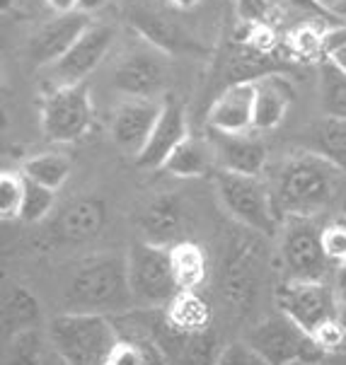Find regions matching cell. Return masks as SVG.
I'll return each mask as SVG.
<instances>
[{
    "label": "cell",
    "mask_w": 346,
    "mask_h": 365,
    "mask_svg": "<svg viewBox=\"0 0 346 365\" xmlns=\"http://www.w3.org/2000/svg\"><path fill=\"white\" fill-rule=\"evenodd\" d=\"M114 27L102 22H92L83 36L71 46L63 58L51 66V78L56 85H78L85 83L88 76L104 61L114 41Z\"/></svg>",
    "instance_id": "5bb4252c"
},
{
    "label": "cell",
    "mask_w": 346,
    "mask_h": 365,
    "mask_svg": "<svg viewBox=\"0 0 346 365\" xmlns=\"http://www.w3.org/2000/svg\"><path fill=\"white\" fill-rule=\"evenodd\" d=\"M138 227L143 232V240L160 247H175L187 240L189 222L184 203L177 196H158L153 203H148L138 218Z\"/></svg>",
    "instance_id": "d6986e66"
},
{
    "label": "cell",
    "mask_w": 346,
    "mask_h": 365,
    "mask_svg": "<svg viewBox=\"0 0 346 365\" xmlns=\"http://www.w3.org/2000/svg\"><path fill=\"white\" fill-rule=\"evenodd\" d=\"M46 5L54 12H73L78 5V0H46Z\"/></svg>",
    "instance_id": "d590c367"
},
{
    "label": "cell",
    "mask_w": 346,
    "mask_h": 365,
    "mask_svg": "<svg viewBox=\"0 0 346 365\" xmlns=\"http://www.w3.org/2000/svg\"><path fill=\"white\" fill-rule=\"evenodd\" d=\"M73 170V163L66 153L61 150H46V153H36V155L27 158L22 163V175L32 182L41 184V187L58 191L68 182Z\"/></svg>",
    "instance_id": "484cf974"
},
{
    "label": "cell",
    "mask_w": 346,
    "mask_h": 365,
    "mask_svg": "<svg viewBox=\"0 0 346 365\" xmlns=\"http://www.w3.org/2000/svg\"><path fill=\"white\" fill-rule=\"evenodd\" d=\"M63 310L116 317L133 310L128 283V255L119 250L97 252L76 269L63 293Z\"/></svg>",
    "instance_id": "6da1fadb"
},
{
    "label": "cell",
    "mask_w": 346,
    "mask_h": 365,
    "mask_svg": "<svg viewBox=\"0 0 346 365\" xmlns=\"http://www.w3.org/2000/svg\"><path fill=\"white\" fill-rule=\"evenodd\" d=\"M215 153L206 135H187L168 158L163 170L179 179H199L213 170Z\"/></svg>",
    "instance_id": "cb8c5ba5"
},
{
    "label": "cell",
    "mask_w": 346,
    "mask_h": 365,
    "mask_svg": "<svg viewBox=\"0 0 346 365\" xmlns=\"http://www.w3.org/2000/svg\"><path fill=\"white\" fill-rule=\"evenodd\" d=\"M189 133V116L184 102L175 95L163 97V109H160L158 123L153 128L151 138L143 145V150L133 158L138 170H163L168 158L175 153V148L182 143Z\"/></svg>",
    "instance_id": "7c38bea8"
},
{
    "label": "cell",
    "mask_w": 346,
    "mask_h": 365,
    "mask_svg": "<svg viewBox=\"0 0 346 365\" xmlns=\"http://www.w3.org/2000/svg\"><path fill=\"white\" fill-rule=\"evenodd\" d=\"M290 104H293V85L288 83L283 73H274V76H264L255 80L257 131H271V128L281 126Z\"/></svg>",
    "instance_id": "44dd1931"
},
{
    "label": "cell",
    "mask_w": 346,
    "mask_h": 365,
    "mask_svg": "<svg viewBox=\"0 0 346 365\" xmlns=\"http://www.w3.org/2000/svg\"><path fill=\"white\" fill-rule=\"evenodd\" d=\"M15 8H17V0H0V10H3V15H10Z\"/></svg>",
    "instance_id": "f35d334b"
},
{
    "label": "cell",
    "mask_w": 346,
    "mask_h": 365,
    "mask_svg": "<svg viewBox=\"0 0 346 365\" xmlns=\"http://www.w3.org/2000/svg\"><path fill=\"white\" fill-rule=\"evenodd\" d=\"M24 196V175L22 172L3 170L0 175V218L5 222L20 220Z\"/></svg>",
    "instance_id": "4dcf8cb0"
},
{
    "label": "cell",
    "mask_w": 346,
    "mask_h": 365,
    "mask_svg": "<svg viewBox=\"0 0 346 365\" xmlns=\"http://www.w3.org/2000/svg\"><path fill=\"white\" fill-rule=\"evenodd\" d=\"M276 307L307 334H312L339 317V295L330 281L286 278L276 288Z\"/></svg>",
    "instance_id": "9c48e42d"
},
{
    "label": "cell",
    "mask_w": 346,
    "mask_h": 365,
    "mask_svg": "<svg viewBox=\"0 0 346 365\" xmlns=\"http://www.w3.org/2000/svg\"><path fill=\"white\" fill-rule=\"evenodd\" d=\"M109 5V0H78V5H76V10L80 12H85V15H95V12H100L104 10Z\"/></svg>",
    "instance_id": "836d02e7"
},
{
    "label": "cell",
    "mask_w": 346,
    "mask_h": 365,
    "mask_svg": "<svg viewBox=\"0 0 346 365\" xmlns=\"http://www.w3.org/2000/svg\"><path fill=\"white\" fill-rule=\"evenodd\" d=\"M90 15L80 10L56 12L51 20L36 27V32L27 41V58L32 66H54L58 58L71 51V46L90 27Z\"/></svg>",
    "instance_id": "4fadbf2b"
},
{
    "label": "cell",
    "mask_w": 346,
    "mask_h": 365,
    "mask_svg": "<svg viewBox=\"0 0 346 365\" xmlns=\"http://www.w3.org/2000/svg\"><path fill=\"white\" fill-rule=\"evenodd\" d=\"M41 319H44V312H41L39 298L22 283H15V286L8 288L3 300V334L5 341L17 334L32 331V329H41Z\"/></svg>",
    "instance_id": "7402d4cb"
},
{
    "label": "cell",
    "mask_w": 346,
    "mask_h": 365,
    "mask_svg": "<svg viewBox=\"0 0 346 365\" xmlns=\"http://www.w3.org/2000/svg\"><path fill=\"white\" fill-rule=\"evenodd\" d=\"M123 17L148 46L168 56H208V48L153 0H123Z\"/></svg>",
    "instance_id": "ba28073f"
},
{
    "label": "cell",
    "mask_w": 346,
    "mask_h": 365,
    "mask_svg": "<svg viewBox=\"0 0 346 365\" xmlns=\"http://www.w3.org/2000/svg\"><path fill=\"white\" fill-rule=\"evenodd\" d=\"M170 80L168 53L153 46L126 53L112 71V88L133 100H156L170 88Z\"/></svg>",
    "instance_id": "8fae6325"
},
{
    "label": "cell",
    "mask_w": 346,
    "mask_h": 365,
    "mask_svg": "<svg viewBox=\"0 0 346 365\" xmlns=\"http://www.w3.org/2000/svg\"><path fill=\"white\" fill-rule=\"evenodd\" d=\"M107 220V208L100 199L80 196L61 210L56 220V237L68 245H83L97 237Z\"/></svg>",
    "instance_id": "ffe728a7"
},
{
    "label": "cell",
    "mask_w": 346,
    "mask_h": 365,
    "mask_svg": "<svg viewBox=\"0 0 346 365\" xmlns=\"http://www.w3.org/2000/svg\"><path fill=\"white\" fill-rule=\"evenodd\" d=\"M337 286L339 290H346V259L337 264Z\"/></svg>",
    "instance_id": "8d00e7d4"
},
{
    "label": "cell",
    "mask_w": 346,
    "mask_h": 365,
    "mask_svg": "<svg viewBox=\"0 0 346 365\" xmlns=\"http://www.w3.org/2000/svg\"><path fill=\"white\" fill-rule=\"evenodd\" d=\"M305 150L325 158L339 172L346 175V119H335V116H322L312 121L302 135Z\"/></svg>",
    "instance_id": "603a6c76"
},
{
    "label": "cell",
    "mask_w": 346,
    "mask_h": 365,
    "mask_svg": "<svg viewBox=\"0 0 346 365\" xmlns=\"http://www.w3.org/2000/svg\"><path fill=\"white\" fill-rule=\"evenodd\" d=\"M215 194L235 222L259 235H274L279 210L274 206L271 189L259 177L220 170L215 175Z\"/></svg>",
    "instance_id": "277c9868"
},
{
    "label": "cell",
    "mask_w": 346,
    "mask_h": 365,
    "mask_svg": "<svg viewBox=\"0 0 346 365\" xmlns=\"http://www.w3.org/2000/svg\"><path fill=\"white\" fill-rule=\"evenodd\" d=\"M322 247L332 264H339L346 259V220H335L322 227Z\"/></svg>",
    "instance_id": "d6a6232c"
},
{
    "label": "cell",
    "mask_w": 346,
    "mask_h": 365,
    "mask_svg": "<svg viewBox=\"0 0 346 365\" xmlns=\"http://www.w3.org/2000/svg\"><path fill=\"white\" fill-rule=\"evenodd\" d=\"M160 109H163V102L133 100V97L119 104L112 114V123H109V135H112L116 148L133 158L138 155L151 138L153 128H156Z\"/></svg>",
    "instance_id": "e0dca14e"
},
{
    "label": "cell",
    "mask_w": 346,
    "mask_h": 365,
    "mask_svg": "<svg viewBox=\"0 0 346 365\" xmlns=\"http://www.w3.org/2000/svg\"><path fill=\"white\" fill-rule=\"evenodd\" d=\"M54 203H56V191L41 187V184L24 177V196H22V210H20L22 222L34 225V222L46 220L49 213L54 210Z\"/></svg>",
    "instance_id": "f546056e"
},
{
    "label": "cell",
    "mask_w": 346,
    "mask_h": 365,
    "mask_svg": "<svg viewBox=\"0 0 346 365\" xmlns=\"http://www.w3.org/2000/svg\"><path fill=\"white\" fill-rule=\"evenodd\" d=\"M332 12H335L337 17H342V20L346 22V0H342V3H337V5H335V10H332Z\"/></svg>",
    "instance_id": "ab89813d"
},
{
    "label": "cell",
    "mask_w": 346,
    "mask_h": 365,
    "mask_svg": "<svg viewBox=\"0 0 346 365\" xmlns=\"http://www.w3.org/2000/svg\"><path fill=\"white\" fill-rule=\"evenodd\" d=\"M153 339L163 349L172 365H213L218 358V336L213 329L199 331V334H182L175 331L165 322L163 310L156 314V324H153Z\"/></svg>",
    "instance_id": "9a60e30c"
},
{
    "label": "cell",
    "mask_w": 346,
    "mask_h": 365,
    "mask_svg": "<svg viewBox=\"0 0 346 365\" xmlns=\"http://www.w3.org/2000/svg\"><path fill=\"white\" fill-rule=\"evenodd\" d=\"M346 175L325 158L310 150H298L281 163L274 179V206L286 218H312L325 210L339 194V182Z\"/></svg>",
    "instance_id": "7a4b0ae2"
},
{
    "label": "cell",
    "mask_w": 346,
    "mask_h": 365,
    "mask_svg": "<svg viewBox=\"0 0 346 365\" xmlns=\"http://www.w3.org/2000/svg\"><path fill=\"white\" fill-rule=\"evenodd\" d=\"M206 138L215 153V163L225 172L259 177L267 167V145L257 133H225L206 128Z\"/></svg>",
    "instance_id": "2e32d148"
},
{
    "label": "cell",
    "mask_w": 346,
    "mask_h": 365,
    "mask_svg": "<svg viewBox=\"0 0 346 365\" xmlns=\"http://www.w3.org/2000/svg\"><path fill=\"white\" fill-rule=\"evenodd\" d=\"M286 278L295 281H327L330 257L322 247V230L310 218H288L281 242Z\"/></svg>",
    "instance_id": "30bf717a"
},
{
    "label": "cell",
    "mask_w": 346,
    "mask_h": 365,
    "mask_svg": "<svg viewBox=\"0 0 346 365\" xmlns=\"http://www.w3.org/2000/svg\"><path fill=\"white\" fill-rule=\"evenodd\" d=\"M44 363V339L41 329L17 334L5 341L3 365H41Z\"/></svg>",
    "instance_id": "f1b7e54d"
},
{
    "label": "cell",
    "mask_w": 346,
    "mask_h": 365,
    "mask_svg": "<svg viewBox=\"0 0 346 365\" xmlns=\"http://www.w3.org/2000/svg\"><path fill=\"white\" fill-rule=\"evenodd\" d=\"M90 83L56 85L41 102V131L51 143H76L92 126Z\"/></svg>",
    "instance_id": "52a82bcc"
},
{
    "label": "cell",
    "mask_w": 346,
    "mask_h": 365,
    "mask_svg": "<svg viewBox=\"0 0 346 365\" xmlns=\"http://www.w3.org/2000/svg\"><path fill=\"white\" fill-rule=\"evenodd\" d=\"M56 365H66V363H63V361H58V363H56Z\"/></svg>",
    "instance_id": "7bdbcfd3"
},
{
    "label": "cell",
    "mask_w": 346,
    "mask_h": 365,
    "mask_svg": "<svg viewBox=\"0 0 346 365\" xmlns=\"http://www.w3.org/2000/svg\"><path fill=\"white\" fill-rule=\"evenodd\" d=\"M206 128L243 133L255 128V83H238L220 90L206 109Z\"/></svg>",
    "instance_id": "ac0fdd59"
},
{
    "label": "cell",
    "mask_w": 346,
    "mask_h": 365,
    "mask_svg": "<svg viewBox=\"0 0 346 365\" xmlns=\"http://www.w3.org/2000/svg\"><path fill=\"white\" fill-rule=\"evenodd\" d=\"M325 58H330L332 63H335L339 71H344L346 73V44L344 46H337L335 51H330L325 56Z\"/></svg>",
    "instance_id": "e575fe53"
},
{
    "label": "cell",
    "mask_w": 346,
    "mask_h": 365,
    "mask_svg": "<svg viewBox=\"0 0 346 365\" xmlns=\"http://www.w3.org/2000/svg\"><path fill=\"white\" fill-rule=\"evenodd\" d=\"M49 341L66 365H107L121 336L112 317L63 312L49 324Z\"/></svg>",
    "instance_id": "3957f363"
},
{
    "label": "cell",
    "mask_w": 346,
    "mask_h": 365,
    "mask_svg": "<svg viewBox=\"0 0 346 365\" xmlns=\"http://www.w3.org/2000/svg\"><path fill=\"white\" fill-rule=\"evenodd\" d=\"M172 255V269L175 278L182 290H199L208 276V262L203 250L191 240H184L175 247H170Z\"/></svg>",
    "instance_id": "4316f807"
},
{
    "label": "cell",
    "mask_w": 346,
    "mask_h": 365,
    "mask_svg": "<svg viewBox=\"0 0 346 365\" xmlns=\"http://www.w3.org/2000/svg\"><path fill=\"white\" fill-rule=\"evenodd\" d=\"M339 322L346 331V290H342V298H339Z\"/></svg>",
    "instance_id": "74e56055"
},
{
    "label": "cell",
    "mask_w": 346,
    "mask_h": 365,
    "mask_svg": "<svg viewBox=\"0 0 346 365\" xmlns=\"http://www.w3.org/2000/svg\"><path fill=\"white\" fill-rule=\"evenodd\" d=\"M327 361H330V358H322V361H315V363H295V365H330Z\"/></svg>",
    "instance_id": "b9f144b4"
},
{
    "label": "cell",
    "mask_w": 346,
    "mask_h": 365,
    "mask_svg": "<svg viewBox=\"0 0 346 365\" xmlns=\"http://www.w3.org/2000/svg\"><path fill=\"white\" fill-rule=\"evenodd\" d=\"M163 314L172 329L182 334L208 331L213 322L211 305L199 290H182L168 307H163Z\"/></svg>",
    "instance_id": "d4e9b609"
},
{
    "label": "cell",
    "mask_w": 346,
    "mask_h": 365,
    "mask_svg": "<svg viewBox=\"0 0 346 365\" xmlns=\"http://www.w3.org/2000/svg\"><path fill=\"white\" fill-rule=\"evenodd\" d=\"M245 341L257 351L269 365H295V363H315L322 361V351L315 346L312 336L302 327L283 312L269 314L257 322L245 334Z\"/></svg>",
    "instance_id": "8992f818"
},
{
    "label": "cell",
    "mask_w": 346,
    "mask_h": 365,
    "mask_svg": "<svg viewBox=\"0 0 346 365\" xmlns=\"http://www.w3.org/2000/svg\"><path fill=\"white\" fill-rule=\"evenodd\" d=\"M213 365H269L247 341H235L220 349Z\"/></svg>",
    "instance_id": "1f68e13d"
},
{
    "label": "cell",
    "mask_w": 346,
    "mask_h": 365,
    "mask_svg": "<svg viewBox=\"0 0 346 365\" xmlns=\"http://www.w3.org/2000/svg\"><path fill=\"white\" fill-rule=\"evenodd\" d=\"M317 3H320V5H325L327 10H335V5H337V3H342V0H317Z\"/></svg>",
    "instance_id": "60d3db41"
},
{
    "label": "cell",
    "mask_w": 346,
    "mask_h": 365,
    "mask_svg": "<svg viewBox=\"0 0 346 365\" xmlns=\"http://www.w3.org/2000/svg\"><path fill=\"white\" fill-rule=\"evenodd\" d=\"M320 104L325 116L346 119V73L330 58L320 61Z\"/></svg>",
    "instance_id": "83f0119b"
},
{
    "label": "cell",
    "mask_w": 346,
    "mask_h": 365,
    "mask_svg": "<svg viewBox=\"0 0 346 365\" xmlns=\"http://www.w3.org/2000/svg\"><path fill=\"white\" fill-rule=\"evenodd\" d=\"M128 255V283H131L133 302L141 307L163 310L182 293L175 269H172L170 247L151 245L146 240L133 242Z\"/></svg>",
    "instance_id": "5b68a950"
}]
</instances>
